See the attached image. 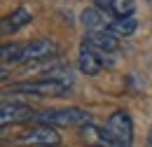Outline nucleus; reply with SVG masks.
I'll return each mask as SVG.
<instances>
[{"instance_id": "nucleus-12", "label": "nucleus", "mask_w": 152, "mask_h": 147, "mask_svg": "<svg viewBox=\"0 0 152 147\" xmlns=\"http://www.w3.org/2000/svg\"><path fill=\"white\" fill-rule=\"evenodd\" d=\"M26 23H31V12L23 9V7H19V9H14L10 17L2 19V33H5V35H7V33H17Z\"/></svg>"}, {"instance_id": "nucleus-2", "label": "nucleus", "mask_w": 152, "mask_h": 147, "mask_svg": "<svg viewBox=\"0 0 152 147\" xmlns=\"http://www.w3.org/2000/svg\"><path fill=\"white\" fill-rule=\"evenodd\" d=\"M105 129H108V133L113 135L119 145L131 147V143H133V122H131V117H129L126 112H122V110L113 112V114L108 117Z\"/></svg>"}, {"instance_id": "nucleus-3", "label": "nucleus", "mask_w": 152, "mask_h": 147, "mask_svg": "<svg viewBox=\"0 0 152 147\" xmlns=\"http://www.w3.org/2000/svg\"><path fill=\"white\" fill-rule=\"evenodd\" d=\"M12 91L17 93H33V96H66L68 93V84H61L54 79H35V82H21V84H12Z\"/></svg>"}, {"instance_id": "nucleus-9", "label": "nucleus", "mask_w": 152, "mask_h": 147, "mask_svg": "<svg viewBox=\"0 0 152 147\" xmlns=\"http://www.w3.org/2000/svg\"><path fill=\"white\" fill-rule=\"evenodd\" d=\"M96 7H101L113 19H122V17H133L136 0H96Z\"/></svg>"}, {"instance_id": "nucleus-14", "label": "nucleus", "mask_w": 152, "mask_h": 147, "mask_svg": "<svg viewBox=\"0 0 152 147\" xmlns=\"http://www.w3.org/2000/svg\"><path fill=\"white\" fill-rule=\"evenodd\" d=\"M45 79H54V82H61V84H70L73 82V70L70 65H54L49 70H45Z\"/></svg>"}, {"instance_id": "nucleus-10", "label": "nucleus", "mask_w": 152, "mask_h": 147, "mask_svg": "<svg viewBox=\"0 0 152 147\" xmlns=\"http://www.w3.org/2000/svg\"><path fill=\"white\" fill-rule=\"evenodd\" d=\"M82 26L87 31H108L110 21H108V14L101 7H87L82 12Z\"/></svg>"}, {"instance_id": "nucleus-7", "label": "nucleus", "mask_w": 152, "mask_h": 147, "mask_svg": "<svg viewBox=\"0 0 152 147\" xmlns=\"http://www.w3.org/2000/svg\"><path fill=\"white\" fill-rule=\"evenodd\" d=\"M38 114L33 112V108L23 105V103H2L0 108V122L2 126H10V124H21V122H28V119H35Z\"/></svg>"}, {"instance_id": "nucleus-4", "label": "nucleus", "mask_w": 152, "mask_h": 147, "mask_svg": "<svg viewBox=\"0 0 152 147\" xmlns=\"http://www.w3.org/2000/svg\"><path fill=\"white\" fill-rule=\"evenodd\" d=\"M56 42L54 40H47V37H40L33 40L23 47V54H21V63H35V61H47L52 56H56Z\"/></svg>"}, {"instance_id": "nucleus-13", "label": "nucleus", "mask_w": 152, "mask_h": 147, "mask_svg": "<svg viewBox=\"0 0 152 147\" xmlns=\"http://www.w3.org/2000/svg\"><path fill=\"white\" fill-rule=\"evenodd\" d=\"M136 26H138V21L133 17H122V19H113L110 26H108V31L115 33L117 37H129L136 31Z\"/></svg>"}, {"instance_id": "nucleus-8", "label": "nucleus", "mask_w": 152, "mask_h": 147, "mask_svg": "<svg viewBox=\"0 0 152 147\" xmlns=\"http://www.w3.org/2000/svg\"><path fill=\"white\" fill-rule=\"evenodd\" d=\"M82 140L91 147H124L108 133V129H98V126H91V124L82 126Z\"/></svg>"}, {"instance_id": "nucleus-16", "label": "nucleus", "mask_w": 152, "mask_h": 147, "mask_svg": "<svg viewBox=\"0 0 152 147\" xmlns=\"http://www.w3.org/2000/svg\"><path fill=\"white\" fill-rule=\"evenodd\" d=\"M47 147H61V145H47Z\"/></svg>"}, {"instance_id": "nucleus-1", "label": "nucleus", "mask_w": 152, "mask_h": 147, "mask_svg": "<svg viewBox=\"0 0 152 147\" xmlns=\"http://www.w3.org/2000/svg\"><path fill=\"white\" fill-rule=\"evenodd\" d=\"M40 124H47V126H87L91 124V114L80 108H63V110H45L40 112L38 117Z\"/></svg>"}, {"instance_id": "nucleus-5", "label": "nucleus", "mask_w": 152, "mask_h": 147, "mask_svg": "<svg viewBox=\"0 0 152 147\" xmlns=\"http://www.w3.org/2000/svg\"><path fill=\"white\" fill-rule=\"evenodd\" d=\"M58 133L54 131V126H33V129L23 131L19 135V143L21 145H35V147H47V145H58Z\"/></svg>"}, {"instance_id": "nucleus-15", "label": "nucleus", "mask_w": 152, "mask_h": 147, "mask_svg": "<svg viewBox=\"0 0 152 147\" xmlns=\"http://www.w3.org/2000/svg\"><path fill=\"white\" fill-rule=\"evenodd\" d=\"M2 63H21V54H23V47L21 44H2Z\"/></svg>"}, {"instance_id": "nucleus-11", "label": "nucleus", "mask_w": 152, "mask_h": 147, "mask_svg": "<svg viewBox=\"0 0 152 147\" xmlns=\"http://www.w3.org/2000/svg\"><path fill=\"white\" fill-rule=\"evenodd\" d=\"M77 65H80V70L84 75H89V77H94V75L101 73V68H103V61L98 58L94 49H89V47H84L82 44V49H80V61H77Z\"/></svg>"}, {"instance_id": "nucleus-6", "label": "nucleus", "mask_w": 152, "mask_h": 147, "mask_svg": "<svg viewBox=\"0 0 152 147\" xmlns=\"http://www.w3.org/2000/svg\"><path fill=\"white\" fill-rule=\"evenodd\" d=\"M84 47H89V49H94L96 54H113L115 49L119 47V40L115 33L110 31H89L87 35H84V42H82Z\"/></svg>"}]
</instances>
